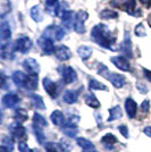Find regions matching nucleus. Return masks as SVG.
I'll list each match as a JSON object with an SVG mask.
<instances>
[{"instance_id": "nucleus-1", "label": "nucleus", "mask_w": 151, "mask_h": 152, "mask_svg": "<svg viewBox=\"0 0 151 152\" xmlns=\"http://www.w3.org/2000/svg\"><path fill=\"white\" fill-rule=\"evenodd\" d=\"M91 37L93 39V41L101 45L102 48L114 50L113 45L116 42V39L111 35L110 31L105 24H98L97 26H95L91 32Z\"/></svg>"}, {"instance_id": "nucleus-2", "label": "nucleus", "mask_w": 151, "mask_h": 152, "mask_svg": "<svg viewBox=\"0 0 151 152\" xmlns=\"http://www.w3.org/2000/svg\"><path fill=\"white\" fill-rule=\"evenodd\" d=\"M64 35H65V31H64L60 26L52 25L47 27L44 30L42 37L49 39L51 41H59V40H62L64 38Z\"/></svg>"}, {"instance_id": "nucleus-3", "label": "nucleus", "mask_w": 151, "mask_h": 152, "mask_svg": "<svg viewBox=\"0 0 151 152\" xmlns=\"http://www.w3.org/2000/svg\"><path fill=\"white\" fill-rule=\"evenodd\" d=\"M32 47H33V43L27 37H19L14 42V49L22 53H27L32 49Z\"/></svg>"}, {"instance_id": "nucleus-4", "label": "nucleus", "mask_w": 151, "mask_h": 152, "mask_svg": "<svg viewBox=\"0 0 151 152\" xmlns=\"http://www.w3.org/2000/svg\"><path fill=\"white\" fill-rule=\"evenodd\" d=\"M89 15L88 13L83 12V10H80L78 13L74 16V28L77 33L80 34H83L85 32V26H84V22L88 19Z\"/></svg>"}, {"instance_id": "nucleus-5", "label": "nucleus", "mask_w": 151, "mask_h": 152, "mask_svg": "<svg viewBox=\"0 0 151 152\" xmlns=\"http://www.w3.org/2000/svg\"><path fill=\"white\" fill-rule=\"evenodd\" d=\"M111 6L118 7L120 9H124L130 15H134L135 8V0H113Z\"/></svg>"}, {"instance_id": "nucleus-6", "label": "nucleus", "mask_w": 151, "mask_h": 152, "mask_svg": "<svg viewBox=\"0 0 151 152\" xmlns=\"http://www.w3.org/2000/svg\"><path fill=\"white\" fill-rule=\"evenodd\" d=\"M59 72L62 73L64 82L66 84H72L73 82H75L76 78H77L76 72L69 66H63L62 68H59Z\"/></svg>"}, {"instance_id": "nucleus-7", "label": "nucleus", "mask_w": 151, "mask_h": 152, "mask_svg": "<svg viewBox=\"0 0 151 152\" xmlns=\"http://www.w3.org/2000/svg\"><path fill=\"white\" fill-rule=\"evenodd\" d=\"M43 88L52 99H56L57 95H58V86H57L56 83L51 81L50 78L45 77L43 80Z\"/></svg>"}, {"instance_id": "nucleus-8", "label": "nucleus", "mask_w": 151, "mask_h": 152, "mask_svg": "<svg viewBox=\"0 0 151 152\" xmlns=\"http://www.w3.org/2000/svg\"><path fill=\"white\" fill-rule=\"evenodd\" d=\"M23 66H24V68H25L26 72H29L30 74H35V75H38V73L40 72V65L39 63L35 60V59H33V58H27L25 59L24 61H23Z\"/></svg>"}, {"instance_id": "nucleus-9", "label": "nucleus", "mask_w": 151, "mask_h": 152, "mask_svg": "<svg viewBox=\"0 0 151 152\" xmlns=\"http://www.w3.org/2000/svg\"><path fill=\"white\" fill-rule=\"evenodd\" d=\"M111 63L118 68V69L123 70V72H130L131 70V66L128 60L125 57H122V56H117V57H113L111 59Z\"/></svg>"}, {"instance_id": "nucleus-10", "label": "nucleus", "mask_w": 151, "mask_h": 152, "mask_svg": "<svg viewBox=\"0 0 151 152\" xmlns=\"http://www.w3.org/2000/svg\"><path fill=\"white\" fill-rule=\"evenodd\" d=\"M38 43L41 48V50L43 51L44 53L49 55V53H52L55 51V45H54V42L49 40V39L44 38V37H41V38L38 40Z\"/></svg>"}, {"instance_id": "nucleus-11", "label": "nucleus", "mask_w": 151, "mask_h": 152, "mask_svg": "<svg viewBox=\"0 0 151 152\" xmlns=\"http://www.w3.org/2000/svg\"><path fill=\"white\" fill-rule=\"evenodd\" d=\"M55 55H56V57L59 59V60H62V61H65V60H68L70 56H72V53H70V50H69L68 48L66 47V45H59V47H57L55 48Z\"/></svg>"}, {"instance_id": "nucleus-12", "label": "nucleus", "mask_w": 151, "mask_h": 152, "mask_svg": "<svg viewBox=\"0 0 151 152\" xmlns=\"http://www.w3.org/2000/svg\"><path fill=\"white\" fill-rule=\"evenodd\" d=\"M2 103L7 108H14L19 102V98L15 93H7L6 95L2 96Z\"/></svg>"}, {"instance_id": "nucleus-13", "label": "nucleus", "mask_w": 151, "mask_h": 152, "mask_svg": "<svg viewBox=\"0 0 151 152\" xmlns=\"http://www.w3.org/2000/svg\"><path fill=\"white\" fill-rule=\"evenodd\" d=\"M10 129H12V132H13V135L14 137L16 140H18L19 142H23L26 137V129L24 127L22 126V125H14L13 127H10Z\"/></svg>"}, {"instance_id": "nucleus-14", "label": "nucleus", "mask_w": 151, "mask_h": 152, "mask_svg": "<svg viewBox=\"0 0 151 152\" xmlns=\"http://www.w3.org/2000/svg\"><path fill=\"white\" fill-rule=\"evenodd\" d=\"M125 110L126 114L128 115L130 118L135 117L136 115V110H138V106H136V102L133 100L132 98H127L125 101Z\"/></svg>"}, {"instance_id": "nucleus-15", "label": "nucleus", "mask_w": 151, "mask_h": 152, "mask_svg": "<svg viewBox=\"0 0 151 152\" xmlns=\"http://www.w3.org/2000/svg\"><path fill=\"white\" fill-rule=\"evenodd\" d=\"M14 45H12L10 43H6L5 45L0 47V56L4 59H13L14 57Z\"/></svg>"}, {"instance_id": "nucleus-16", "label": "nucleus", "mask_w": 151, "mask_h": 152, "mask_svg": "<svg viewBox=\"0 0 151 152\" xmlns=\"http://www.w3.org/2000/svg\"><path fill=\"white\" fill-rule=\"evenodd\" d=\"M24 88L30 91H34L38 88V75L35 74H30L26 77V81L24 83Z\"/></svg>"}, {"instance_id": "nucleus-17", "label": "nucleus", "mask_w": 151, "mask_h": 152, "mask_svg": "<svg viewBox=\"0 0 151 152\" xmlns=\"http://www.w3.org/2000/svg\"><path fill=\"white\" fill-rule=\"evenodd\" d=\"M122 48H123V52L127 58H132V42L130 39V34L128 32L125 33V40L122 43Z\"/></svg>"}, {"instance_id": "nucleus-18", "label": "nucleus", "mask_w": 151, "mask_h": 152, "mask_svg": "<svg viewBox=\"0 0 151 152\" xmlns=\"http://www.w3.org/2000/svg\"><path fill=\"white\" fill-rule=\"evenodd\" d=\"M108 80L117 89L123 88V85L125 84V77L123 75H120V74H110L109 77H108Z\"/></svg>"}, {"instance_id": "nucleus-19", "label": "nucleus", "mask_w": 151, "mask_h": 152, "mask_svg": "<svg viewBox=\"0 0 151 152\" xmlns=\"http://www.w3.org/2000/svg\"><path fill=\"white\" fill-rule=\"evenodd\" d=\"M62 20H63V25L67 30L72 28L74 26V15H73V12H70V10L65 12L64 15L62 16Z\"/></svg>"}, {"instance_id": "nucleus-20", "label": "nucleus", "mask_w": 151, "mask_h": 152, "mask_svg": "<svg viewBox=\"0 0 151 152\" xmlns=\"http://www.w3.org/2000/svg\"><path fill=\"white\" fill-rule=\"evenodd\" d=\"M51 121L56 125V126H64L65 125V117L62 111L59 110H55L50 116Z\"/></svg>"}, {"instance_id": "nucleus-21", "label": "nucleus", "mask_w": 151, "mask_h": 152, "mask_svg": "<svg viewBox=\"0 0 151 152\" xmlns=\"http://www.w3.org/2000/svg\"><path fill=\"white\" fill-rule=\"evenodd\" d=\"M12 37V31H10V27H9V24L7 22H4L1 23L0 25V38L5 41H8Z\"/></svg>"}, {"instance_id": "nucleus-22", "label": "nucleus", "mask_w": 151, "mask_h": 152, "mask_svg": "<svg viewBox=\"0 0 151 152\" xmlns=\"http://www.w3.org/2000/svg\"><path fill=\"white\" fill-rule=\"evenodd\" d=\"M109 118H108V121H117V119H119L122 118V116H123V111H122V108L119 106H115V107L110 108L109 109Z\"/></svg>"}, {"instance_id": "nucleus-23", "label": "nucleus", "mask_w": 151, "mask_h": 152, "mask_svg": "<svg viewBox=\"0 0 151 152\" xmlns=\"http://www.w3.org/2000/svg\"><path fill=\"white\" fill-rule=\"evenodd\" d=\"M26 77H27L26 74H24L23 72L17 70V72H15V73L13 74V81L17 86H24V83H25V81H26Z\"/></svg>"}, {"instance_id": "nucleus-24", "label": "nucleus", "mask_w": 151, "mask_h": 152, "mask_svg": "<svg viewBox=\"0 0 151 152\" xmlns=\"http://www.w3.org/2000/svg\"><path fill=\"white\" fill-rule=\"evenodd\" d=\"M77 53H78V56L82 58L83 60H85V59H89V58L91 57L92 49L90 47H88V45H81V47L77 48Z\"/></svg>"}, {"instance_id": "nucleus-25", "label": "nucleus", "mask_w": 151, "mask_h": 152, "mask_svg": "<svg viewBox=\"0 0 151 152\" xmlns=\"http://www.w3.org/2000/svg\"><path fill=\"white\" fill-rule=\"evenodd\" d=\"M31 17L33 18V20L35 22H41L42 18H43V14H42V9H41V6L40 5H37L34 6L31 9Z\"/></svg>"}, {"instance_id": "nucleus-26", "label": "nucleus", "mask_w": 151, "mask_h": 152, "mask_svg": "<svg viewBox=\"0 0 151 152\" xmlns=\"http://www.w3.org/2000/svg\"><path fill=\"white\" fill-rule=\"evenodd\" d=\"M64 101L68 104H72V103H75L77 101V92L75 91H72V90H68L65 92V94L63 96Z\"/></svg>"}, {"instance_id": "nucleus-27", "label": "nucleus", "mask_w": 151, "mask_h": 152, "mask_svg": "<svg viewBox=\"0 0 151 152\" xmlns=\"http://www.w3.org/2000/svg\"><path fill=\"white\" fill-rule=\"evenodd\" d=\"M63 131L66 136L69 137H75L77 134V126L76 125H70V124H66L63 126Z\"/></svg>"}, {"instance_id": "nucleus-28", "label": "nucleus", "mask_w": 151, "mask_h": 152, "mask_svg": "<svg viewBox=\"0 0 151 152\" xmlns=\"http://www.w3.org/2000/svg\"><path fill=\"white\" fill-rule=\"evenodd\" d=\"M27 119V111L24 110V109H17L15 111V121L17 124H22Z\"/></svg>"}, {"instance_id": "nucleus-29", "label": "nucleus", "mask_w": 151, "mask_h": 152, "mask_svg": "<svg viewBox=\"0 0 151 152\" xmlns=\"http://www.w3.org/2000/svg\"><path fill=\"white\" fill-rule=\"evenodd\" d=\"M85 103L90 106L91 108H99L100 107V103L98 101V99L95 98V94H92V93H88V94L85 95Z\"/></svg>"}, {"instance_id": "nucleus-30", "label": "nucleus", "mask_w": 151, "mask_h": 152, "mask_svg": "<svg viewBox=\"0 0 151 152\" xmlns=\"http://www.w3.org/2000/svg\"><path fill=\"white\" fill-rule=\"evenodd\" d=\"M76 142H77L78 146H81V148H82V149H84V150H89V149H95V145H93V143H92L91 141H89V140L84 139V137H78V139L76 140Z\"/></svg>"}, {"instance_id": "nucleus-31", "label": "nucleus", "mask_w": 151, "mask_h": 152, "mask_svg": "<svg viewBox=\"0 0 151 152\" xmlns=\"http://www.w3.org/2000/svg\"><path fill=\"white\" fill-rule=\"evenodd\" d=\"M33 132H34V135H35V137H37V140H38L39 143H40V144L44 143V141H45V137H44V134H43V131H42V127L33 125Z\"/></svg>"}, {"instance_id": "nucleus-32", "label": "nucleus", "mask_w": 151, "mask_h": 152, "mask_svg": "<svg viewBox=\"0 0 151 152\" xmlns=\"http://www.w3.org/2000/svg\"><path fill=\"white\" fill-rule=\"evenodd\" d=\"M101 142H102L103 145H113V144H115V143L117 142V137L110 133L106 134V135L101 139Z\"/></svg>"}, {"instance_id": "nucleus-33", "label": "nucleus", "mask_w": 151, "mask_h": 152, "mask_svg": "<svg viewBox=\"0 0 151 152\" xmlns=\"http://www.w3.org/2000/svg\"><path fill=\"white\" fill-rule=\"evenodd\" d=\"M31 100L33 102V106L35 108H38V109H44V103H43V100H42V98L38 94H31Z\"/></svg>"}, {"instance_id": "nucleus-34", "label": "nucleus", "mask_w": 151, "mask_h": 152, "mask_svg": "<svg viewBox=\"0 0 151 152\" xmlns=\"http://www.w3.org/2000/svg\"><path fill=\"white\" fill-rule=\"evenodd\" d=\"M33 125H35V126H40V127H45L48 124H47L45 119H44L41 115L34 114V116H33Z\"/></svg>"}, {"instance_id": "nucleus-35", "label": "nucleus", "mask_w": 151, "mask_h": 152, "mask_svg": "<svg viewBox=\"0 0 151 152\" xmlns=\"http://www.w3.org/2000/svg\"><path fill=\"white\" fill-rule=\"evenodd\" d=\"M89 88L92 90H102V91H107V86L106 85H103L102 83L98 82L97 80H91L90 83H89Z\"/></svg>"}, {"instance_id": "nucleus-36", "label": "nucleus", "mask_w": 151, "mask_h": 152, "mask_svg": "<svg viewBox=\"0 0 151 152\" xmlns=\"http://www.w3.org/2000/svg\"><path fill=\"white\" fill-rule=\"evenodd\" d=\"M68 10V6H67V4L65 2V1H62L60 4H59V6L56 8V10H55V15L56 16H59V17H62L64 15L65 12H67Z\"/></svg>"}, {"instance_id": "nucleus-37", "label": "nucleus", "mask_w": 151, "mask_h": 152, "mask_svg": "<svg viewBox=\"0 0 151 152\" xmlns=\"http://www.w3.org/2000/svg\"><path fill=\"white\" fill-rule=\"evenodd\" d=\"M59 148H60L64 152H70L72 151V144H70V142L67 141L66 139L59 140Z\"/></svg>"}, {"instance_id": "nucleus-38", "label": "nucleus", "mask_w": 151, "mask_h": 152, "mask_svg": "<svg viewBox=\"0 0 151 152\" xmlns=\"http://www.w3.org/2000/svg\"><path fill=\"white\" fill-rule=\"evenodd\" d=\"M101 18L103 19H110V18H116L118 15H117V13H115V12H113V10H102L100 14Z\"/></svg>"}, {"instance_id": "nucleus-39", "label": "nucleus", "mask_w": 151, "mask_h": 152, "mask_svg": "<svg viewBox=\"0 0 151 152\" xmlns=\"http://www.w3.org/2000/svg\"><path fill=\"white\" fill-rule=\"evenodd\" d=\"M2 145L7 148L8 149V151L9 152H13L14 150V144H13V140L10 139V137H4L2 139Z\"/></svg>"}, {"instance_id": "nucleus-40", "label": "nucleus", "mask_w": 151, "mask_h": 152, "mask_svg": "<svg viewBox=\"0 0 151 152\" xmlns=\"http://www.w3.org/2000/svg\"><path fill=\"white\" fill-rule=\"evenodd\" d=\"M98 73H99V75L103 76V77H106V78H108L109 75H110V73H109V69L107 68V66H105V65H102V64H99Z\"/></svg>"}, {"instance_id": "nucleus-41", "label": "nucleus", "mask_w": 151, "mask_h": 152, "mask_svg": "<svg viewBox=\"0 0 151 152\" xmlns=\"http://www.w3.org/2000/svg\"><path fill=\"white\" fill-rule=\"evenodd\" d=\"M134 32H135V34H136L138 37H140V38H142V37H145V35H147L145 30H144V26L142 25V24H139V25H136V27H135Z\"/></svg>"}, {"instance_id": "nucleus-42", "label": "nucleus", "mask_w": 151, "mask_h": 152, "mask_svg": "<svg viewBox=\"0 0 151 152\" xmlns=\"http://www.w3.org/2000/svg\"><path fill=\"white\" fill-rule=\"evenodd\" d=\"M18 150L19 152H34L33 150H31L30 148H29V145L26 144V142H19L18 143Z\"/></svg>"}, {"instance_id": "nucleus-43", "label": "nucleus", "mask_w": 151, "mask_h": 152, "mask_svg": "<svg viewBox=\"0 0 151 152\" xmlns=\"http://www.w3.org/2000/svg\"><path fill=\"white\" fill-rule=\"evenodd\" d=\"M118 129H119V132L122 133V135L124 136V137H128V129H127V126L125 125H122V126L118 127Z\"/></svg>"}, {"instance_id": "nucleus-44", "label": "nucleus", "mask_w": 151, "mask_h": 152, "mask_svg": "<svg viewBox=\"0 0 151 152\" xmlns=\"http://www.w3.org/2000/svg\"><path fill=\"white\" fill-rule=\"evenodd\" d=\"M136 86H138L139 91H140L141 93H147V92H148V88L145 86V84H143V83H140V82H139Z\"/></svg>"}, {"instance_id": "nucleus-45", "label": "nucleus", "mask_w": 151, "mask_h": 152, "mask_svg": "<svg viewBox=\"0 0 151 152\" xmlns=\"http://www.w3.org/2000/svg\"><path fill=\"white\" fill-rule=\"evenodd\" d=\"M6 84V76L2 72H0V89H2Z\"/></svg>"}, {"instance_id": "nucleus-46", "label": "nucleus", "mask_w": 151, "mask_h": 152, "mask_svg": "<svg viewBox=\"0 0 151 152\" xmlns=\"http://www.w3.org/2000/svg\"><path fill=\"white\" fill-rule=\"evenodd\" d=\"M141 110H142L143 113H147V111L149 110V100H144V101L142 102V104H141Z\"/></svg>"}, {"instance_id": "nucleus-47", "label": "nucleus", "mask_w": 151, "mask_h": 152, "mask_svg": "<svg viewBox=\"0 0 151 152\" xmlns=\"http://www.w3.org/2000/svg\"><path fill=\"white\" fill-rule=\"evenodd\" d=\"M45 4L48 7H54L58 4V0H45Z\"/></svg>"}, {"instance_id": "nucleus-48", "label": "nucleus", "mask_w": 151, "mask_h": 152, "mask_svg": "<svg viewBox=\"0 0 151 152\" xmlns=\"http://www.w3.org/2000/svg\"><path fill=\"white\" fill-rule=\"evenodd\" d=\"M143 73H144V76H145V78L148 80V81H150L151 82V72L150 70H148V69H143Z\"/></svg>"}, {"instance_id": "nucleus-49", "label": "nucleus", "mask_w": 151, "mask_h": 152, "mask_svg": "<svg viewBox=\"0 0 151 152\" xmlns=\"http://www.w3.org/2000/svg\"><path fill=\"white\" fill-rule=\"evenodd\" d=\"M143 133L147 135V136H149V137H151V126H148L145 127L144 129H143Z\"/></svg>"}, {"instance_id": "nucleus-50", "label": "nucleus", "mask_w": 151, "mask_h": 152, "mask_svg": "<svg viewBox=\"0 0 151 152\" xmlns=\"http://www.w3.org/2000/svg\"><path fill=\"white\" fill-rule=\"evenodd\" d=\"M47 152H58V151L55 149V146L52 145V144H48L47 145Z\"/></svg>"}, {"instance_id": "nucleus-51", "label": "nucleus", "mask_w": 151, "mask_h": 152, "mask_svg": "<svg viewBox=\"0 0 151 152\" xmlns=\"http://www.w3.org/2000/svg\"><path fill=\"white\" fill-rule=\"evenodd\" d=\"M140 1H141V4H143L147 7H150L151 5V0H140Z\"/></svg>"}, {"instance_id": "nucleus-52", "label": "nucleus", "mask_w": 151, "mask_h": 152, "mask_svg": "<svg viewBox=\"0 0 151 152\" xmlns=\"http://www.w3.org/2000/svg\"><path fill=\"white\" fill-rule=\"evenodd\" d=\"M0 152H9V151H8V149L5 148L4 145H0Z\"/></svg>"}, {"instance_id": "nucleus-53", "label": "nucleus", "mask_w": 151, "mask_h": 152, "mask_svg": "<svg viewBox=\"0 0 151 152\" xmlns=\"http://www.w3.org/2000/svg\"><path fill=\"white\" fill-rule=\"evenodd\" d=\"M83 152H98L95 149H89V150H84Z\"/></svg>"}, {"instance_id": "nucleus-54", "label": "nucleus", "mask_w": 151, "mask_h": 152, "mask_svg": "<svg viewBox=\"0 0 151 152\" xmlns=\"http://www.w3.org/2000/svg\"><path fill=\"white\" fill-rule=\"evenodd\" d=\"M1 121H2V111L0 109V124H1Z\"/></svg>"}, {"instance_id": "nucleus-55", "label": "nucleus", "mask_w": 151, "mask_h": 152, "mask_svg": "<svg viewBox=\"0 0 151 152\" xmlns=\"http://www.w3.org/2000/svg\"><path fill=\"white\" fill-rule=\"evenodd\" d=\"M148 22H149V25H150V27H151V16L149 17V19H148Z\"/></svg>"}, {"instance_id": "nucleus-56", "label": "nucleus", "mask_w": 151, "mask_h": 152, "mask_svg": "<svg viewBox=\"0 0 151 152\" xmlns=\"http://www.w3.org/2000/svg\"><path fill=\"white\" fill-rule=\"evenodd\" d=\"M0 47H1V45H0Z\"/></svg>"}]
</instances>
